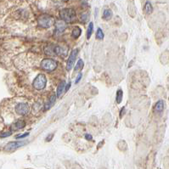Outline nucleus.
Instances as JSON below:
<instances>
[{"label": "nucleus", "instance_id": "17", "mask_svg": "<svg viewBox=\"0 0 169 169\" xmlns=\"http://www.w3.org/2000/svg\"><path fill=\"white\" fill-rule=\"evenodd\" d=\"M122 96H123V92L122 89H118L117 92V97H116V101L117 104H120L122 100Z\"/></svg>", "mask_w": 169, "mask_h": 169}, {"label": "nucleus", "instance_id": "2", "mask_svg": "<svg viewBox=\"0 0 169 169\" xmlns=\"http://www.w3.org/2000/svg\"><path fill=\"white\" fill-rule=\"evenodd\" d=\"M38 24L42 28H50L54 24V19L49 15H42L38 19Z\"/></svg>", "mask_w": 169, "mask_h": 169}, {"label": "nucleus", "instance_id": "15", "mask_svg": "<svg viewBox=\"0 0 169 169\" xmlns=\"http://www.w3.org/2000/svg\"><path fill=\"white\" fill-rule=\"evenodd\" d=\"M145 11L147 15H150L153 12V7L149 2H146L145 5Z\"/></svg>", "mask_w": 169, "mask_h": 169}, {"label": "nucleus", "instance_id": "19", "mask_svg": "<svg viewBox=\"0 0 169 169\" xmlns=\"http://www.w3.org/2000/svg\"><path fill=\"white\" fill-rule=\"evenodd\" d=\"M83 66H84V63H83L82 60H78V63H77V65H76V66H75V71H81V70L83 68Z\"/></svg>", "mask_w": 169, "mask_h": 169}, {"label": "nucleus", "instance_id": "26", "mask_svg": "<svg viewBox=\"0 0 169 169\" xmlns=\"http://www.w3.org/2000/svg\"><path fill=\"white\" fill-rule=\"evenodd\" d=\"M124 113H125V107H122L121 110V112H120V117H122Z\"/></svg>", "mask_w": 169, "mask_h": 169}, {"label": "nucleus", "instance_id": "25", "mask_svg": "<svg viewBox=\"0 0 169 169\" xmlns=\"http://www.w3.org/2000/svg\"><path fill=\"white\" fill-rule=\"evenodd\" d=\"M71 82H68V83H67V84L66 85V88H65V92H66H66H67V91L69 90L70 87H71Z\"/></svg>", "mask_w": 169, "mask_h": 169}, {"label": "nucleus", "instance_id": "5", "mask_svg": "<svg viewBox=\"0 0 169 169\" xmlns=\"http://www.w3.org/2000/svg\"><path fill=\"white\" fill-rule=\"evenodd\" d=\"M78 54V49H75L71 51V54L69 55V58H68V60H67V64H66V68H67V71H71L75 61H76V59H77V56Z\"/></svg>", "mask_w": 169, "mask_h": 169}, {"label": "nucleus", "instance_id": "10", "mask_svg": "<svg viewBox=\"0 0 169 169\" xmlns=\"http://www.w3.org/2000/svg\"><path fill=\"white\" fill-rule=\"evenodd\" d=\"M164 110V102L162 100H159L156 105H155V107H154V111L156 113V114H160Z\"/></svg>", "mask_w": 169, "mask_h": 169}, {"label": "nucleus", "instance_id": "23", "mask_svg": "<svg viewBox=\"0 0 169 169\" xmlns=\"http://www.w3.org/2000/svg\"><path fill=\"white\" fill-rule=\"evenodd\" d=\"M53 137H54V133H52V134H49V135H48V137L46 138V141H47V142H50V141H51L52 139H53Z\"/></svg>", "mask_w": 169, "mask_h": 169}, {"label": "nucleus", "instance_id": "21", "mask_svg": "<svg viewBox=\"0 0 169 169\" xmlns=\"http://www.w3.org/2000/svg\"><path fill=\"white\" fill-rule=\"evenodd\" d=\"M11 134H12V132H5L0 134V138H6V137L10 136Z\"/></svg>", "mask_w": 169, "mask_h": 169}, {"label": "nucleus", "instance_id": "1", "mask_svg": "<svg viewBox=\"0 0 169 169\" xmlns=\"http://www.w3.org/2000/svg\"><path fill=\"white\" fill-rule=\"evenodd\" d=\"M60 16L61 20L66 23H71L76 19V11L71 8L63 9L60 12Z\"/></svg>", "mask_w": 169, "mask_h": 169}, {"label": "nucleus", "instance_id": "16", "mask_svg": "<svg viewBox=\"0 0 169 169\" xmlns=\"http://www.w3.org/2000/svg\"><path fill=\"white\" fill-rule=\"evenodd\" d=\"M44 52L48 55H55L54 54V46H48L44 49Z\"/></svg>", "mask_w": 169, "mask_h": 169}, {"label": "nucleus", "instance_id": "7", "mask_svg": "<svg viewBox=\"0 0 169 169\" xmlns=\"http://www.w3.org/2000/svg\"><path fill=\"white\" fill-rule=\"evenodd\" d=\"M15 111L19 115L25 116L29 112V106L27 103H19L15 106Z\"/></svg>", "mask_w": 169, "mask_h": 169}, {"label": "nucleus", "instance_id": "8", "mask_svg": "<svg viewBox=\"0 0 169 169\" xmlns=\"http://www.w3.org/2000/svg\"><path fill=\"white\" fill-rule=\"evenodd\" d=\"M55 33H62L66 29V24L63 20H58L55 23Z\"/></svg>", "mask_w": 169, "mask_h": 169}, {"label": "nucleus", "instance_id": "3", "mask_svg": "<svg viewBox=\"0 0 169 169\" xmlns=\"http://www.w3.org/2000/svg\"><path fill=\"white\" fill-rule=\"evenodd\" d=\"M46 82H47V79L46 77L43 74H39L36 77V78L33 80V87L34 89L37 90H42L46 86Z\"/></svg>", "mask_w": 169, "mask_h": 169}, {"label": "nucleus", "instance_id": "18", "mask_svg": "<svg viewBox=\"0 0 169 169\" xmlns=\"http://www.w3.org/2000/svg\"><path fill=\"white\" fill-rule=\"evenodd\" d=\"M93 31H94V24L93 22H90L89 24V27H88V31H87V38L89 39L92 33H93Z\"/></svg>", "mask_w": 169, "mask_h": 169}, {"label": "nucleus", "instance_id": "13", "mask_svg": "<svg viewBox=\"0 0 169 169\" xmlns=\"http://www.w3.org/2000/svg\"><path fill=\"white\" fill-rule=\"evenodd\" d=\"M81 33H82V30H81V28H80L79 27H75L73 28V30H72L71 35H72V37L75 39H77V38H78L81 36Z\"/></svg>", "mask_w": 169, "mask_h": 169}, {"label": "nucleus", "instance_id": "9", "mask_svg": "<svg viewBox=\"0 0 169 169\" xmlns=\"http://www.w3.org/2000/svg\"><path fill=\"white\" fill-rule=\"evenodd\" d=\"M26 126V122L22 120H19L17 122H15V123H13V125L11 126V129L12 130H19L23 128Z\"/></svg>", "mask_w": 169, "mask_h": 169}, {"label": "nucleus", "instance_id": "24", "mask_svg": "<svg viewBox=\"0 0 169 169\" xmlns=\"http://www.w3.org/2000/svg\"><path fill=\"white\" fill-rule=\"evenodd\" d=\"M81 78H82V74L80 73L79 75L78 76V78H77V79H76V81H75V83H76V84H78V83L79 82L80 80H81Z\"/></svg>", "mask_w": 169, "mask_h": 169}, {"label": "nucleus", "instance_id": "27", "mask_svg": "<svg viewBox=\"0 0 169 169\" xmlns=\"http://www.w3.org/2000/svg\"><path fill=\"white\" fill-rule=\"evenodd\" d=\"M85 138L88 139V140H91V139H93L92 136H91L90 134H86V135H85Z\"/></svg>", "mask_w": 169, "mask_h": 169}, {"label": "nucleus", "instance_id": "4", "mask_svg": "<svg viewBox=\"0 0 169 169\" xmlns=\"http://www.w3.org/2000/svg\"><path fill=\"white\" fill-rule=\"evenodd\" d=\"M41 67L47 71H53L57 67V62L53 59H44L41 62Z\"/></svg>", "mask_w": 169, "mask_h": 169}, {"label": "nucleus", "instance_id": "14", "mask_svg": "<svg viewBox=\"0 0 169 169\" xmlns=\"http://www.w3.org/2000/svg\"><path fill=\"white\" fill-rule=\"evenodd\" d=\"M103 19L105 20H109L110 19H111V17H112V11L109 9H107V10H105L104 11V13H103Z\"/></svg>", "mask_w": 169, "mask_h": 169}, {"label": "nucleus", "instance_id": "22", "mask_svg": "<svg viewBox=\"0 0 169 169\" xmlns=\"http://www.w3.org/2000/svg\"><path fill=\"white\" fill-rule=\"evenodd\" d=\"M28 135H29V133H24V134H21V135H17L15 138H16V139H23V138H25V137H27V136H28Z\"/></svg>", "mask_w": 169, "mask_h": 169}, {"label": "nucleus", "instance_id": "20", "mask_svg": "<svg viewBox=\"0 0 169 169\" xmlns=\"http://www.w3.org/2000/svg\"><path fill=\"white\" fill-rule=\"evenodd\" d=\"M96 38L100 40H102L104 38V33H103L102 29L99 28V29L97 30V31H96Z\"/></svg>", "mask_w": 169, "mask_h": 169}, {"label": "nucleus", "instance_id": "12", "mask_svg": "<svg viewBox=\"0 0 169 169\" xmlns=\"http://www.w3.org/2000/svg\"><path fill=\"white\" fill-rule=\"evenodd\" d=\"M66 82L65 81H62L59 84L58 86V89H57V92H56V96L57 97H60L62 95V94L65 92V88H66Z\"/></svg>", "mask_w": 169, "mask_h": 169}, {"label": "nucleus", "instance_id": "6", "mask_svg": "<svg viewBox=\"0 0 169 169\" xmlns=\"http://www.w3.org/2000/svg\"><path fill=\"white\" fill-rule=\"evenodd\" d=\"M26 143L23 141H15V142H10L4 146V149L6 151H13L15 149L20 148L21 146L25 145Z\"/></svg>", "mask_w": 169, "mask_h": 169}, {"label": "nucleus", "instance_id": "11", "mask_svg": "<svg viewBox=\"0 0 169 169\" xmlns=\"http://www.w3.org/2000/svg\"><path fill=\"white\" fill-rule=\"evenodd\" d=\"M56 97H57V96H56L55 94L51 95L50 100H48V102L45 104V106H44V110H45L50 109V108L54 105V102H55V100H56Z\"/></svg>", "mask_w": 169, "mask_h": 169}]
</instances>
